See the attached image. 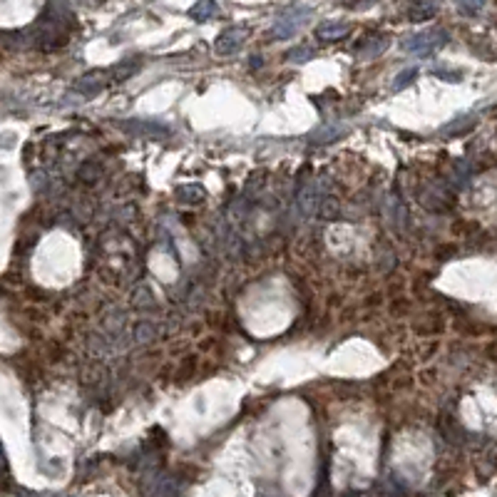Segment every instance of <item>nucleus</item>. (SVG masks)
Wrapping results in <instances>:
<instances>
[{
	"instance_id": "obj_17",
	"label": "nucleus",
	"mask_w": 497,
	"mask_h": 497,
	"mask_svg": "<svg viewBox=\"0 0 497 497\" xmlns=\"http://www.w3.org/2000/svg\"><path fill=\"white\" fill-rule=\"evenodd\" d=\"M339 135H343V130H339V127H323L313 137H318L316 142H334V139H339Z\"/></svg>"
},
{
	"instance_id": "obj_3",
	"label": "nucleus",
	"mask_w": 497,
	"mask_h": 497,
	"mask_svg": "<svg viewBox=\"0 0 497 497\" xmlns=\"http://www.w3.org/2000/svg\"><path fill=\"white\" fill-rule=\"evenodd\" d=\"M244 40H246V27H226L224 33H219L214 50H217V55H231L244 45Z\"/></svg>"
},
{
	"instance_id": "obj_11",
	"label": "nucleus",
	"mask_w": 497,
	"mask_h": 497,
	"mask_svg": "<svg viewBox=\"0 0 497 497\" xmlns=\"http://www.w3.org/2000/svg\"><path fill=\"white\" fill-rule=\"evenodd\" d=\"M102 77H104V72H93V75H85L80 82H77V90H82V93H85V95L97 93V90L104 85Z\"/></svg>"
},
{
	"instance_id": "obj_8",
	"label": "nucleus",
	"mask_w": 497,
	"mask_h": 497,
	"mask_svg": "<svg viewBox=\"0 0 497 497\" xmlns=\"http://www.w3.org/2000/svg\"><path fill=\"white\" fill-rule=\"evenodd\" d=\"M177 197H179L182 202H186V204H199V202H204L207 191H204L199 184H184V186L177 189Z\"/></svg>"
},
{
	"instance_id": "obj_18",
	"label": "nucleus",
	"mask_w": 497,
	"mask_h": 497,
	"mask_svg": "<svg viewBox=\"0 0 497 497\" xmlns=\"http://www.w3.org/2000/svg\"><path fill=\"white\" fill-rule=\"evenodd\" d=\"M458 8H460V11H463V13H477L482 6H465V3H463V6H458Z\"/></svg>"
},
{
	"instance_id": "obj_12",
	"label": "nucleus",
	"mask_w": 497,
	"mask_h": 497,
	"mask_svg": "<svg viewBox=\"0 0 497 497\" xmlns=\"http://www.w3.org/2000/svg\"><path fill=\"white\" fill-rule=\"evenodd\" d=\"M139 70V62L137 60H125V62H120V65L112 70V80H117V82H125V80H130L135 72Z\"/></svg>"
},
{
	"instance_id": "obj_9",
	"label": "nucleus",
	"mask_w": 497,
	"mask_h": 497,
	"mask_svg": "<svg viewBox=\"0 0 497 497\" xmlns=\"http://www.w3.org/2000/svg\"><path fill=\"white\" fill-rule=\"evenodd\" d=\"M437 13V6H430V3H418L408 11V20L410 22H423V20H430L433 15Z\"/></svg>"
},
{
	"instance_id": "obj_1",
	"label": "nucleus",
	"mask_w": 497,
	"mask_h": 497,
	"mask_svg": "<svg viewBox=\"0 0 497 497\" xmlns=\"http://www.w3.org/2000/svg\"><path fill=\"white\" fill-rule=\"evenodd\" d=\"M443 38H448L443 30H425V33H418V35L405 38L403 50L405 53H410V55H418V57H428L433 50L440 48V45L445 43Z\"/></svg>"
},
{
	"instance_id": "obj_4",
	"label": "nucleus",
	"mask_w": 497,
	"mask_h": 497,
	"mask_svg": "<svg viewBox=\"0 0 497 497\" xmlns=\"http://www.w3.org/2000/svg\"><path fill=\"white\" fill-rule=\"evenodd\" d=\"M127 132L139 137H149V139H159V137H170L172 130L162 122H152V120H132L127 125H122Z\"/></svg>"
},
{
	"instance_id": "obj_14",
	"label": "nucleus",
	"mask_w": 497,
	"mask_h": 497,
	"mask_svg": "<svg viewBox=\"0 0 497 497\" xmlns=\"http://www.w3.org/2000/svg\"><path fill=\"white\" fill-rule=\"evenodd\" d=\"M313 57H316V50L308 48V45H299V48L286 53V60L289 62H308V60H313Z\"/></svg>"
},
{
	"instance_id": "obj_6",
	"label": "nucleus",
	"mask_w": 497,
	"mask_h": 497,
	"mask_svg": "<svg viewBox=\"0 0 497 497\" xmlns=\"http://www.w3.org/2000/svg\"><path fill=\"white\" fill-rule=\"evenodd\" d=\"M182 490V482L175 475H157L149 487V497H177Z\"/></svg>"
},
{
	"instance_id": "obj_13",
	"label": "nucleus",
	"mask_w": 497,
	"mask_h": 497,
	"mask_svg": "<svg viewBox=\"0 0 497 497\" xmlns=\"http://www.w3.org/2000/svg\"><path fill=\"white\" fill-rule=\"evenodd\" d=\"M386 48H388V40H386V38H373L371 43L366 45V48L358 50V55H361L363 60H371V57H376V55H381Z\"/></svg>"
},
{
	"instance_id": "obj_5",
	"label": "nucleus",
	"mask_w": 497,
	"mask_h": 497,
	"mask_svg": "<svg viewBox=\"0 0 497 497\" xmlns=\"http://www.w3.org/2000/svg\"><path fill=\"white\" fill-rule=\"evenodd\" d=\"M350 33V25L343 20H326L316 27V38L323 40V43H336V40H343L346 35Z\"/></svg>"
},
{
	"instance_id": "obj_7",
	"label": "nucleus",
	"mask_w": 497,
	"mask_h": 497,
	"mask_svg": "<svg viewBox=\"0 0 497 497\" xmlns=\"http://www.w3.org/2000/svg\"><path fill=\"white\" fill-rule=\"evenodd\" d=\"M217 13H219V8H217V3H212V0H199L197 6L189 8V15L199 22L209 20V18H214Z\"/></svg>"
},
{
	"instance_id": "obj_15",
	"label": "nucleus",
	"mask_w": 497,
	"mask_h": 497,
	"mask_svg": "<svg viewBox=\"0 0 497 497\" xmlns=\"http://www.w3.org/2000/svg\"><path fill=\"white\" fill-rule=\"evenodd\" d=\"M135 299H132V304H135V306H139V308H149V306H154V296H152V291L147 289V286H139V289L135 291Z\"/></svg>"
},
{
	"instance_id": "obj_16",
	"label": "nucleus",
	"mask_w": 497,
	"mask_h": 497,
	"mask_svg": "<svg viewBox=\"0 0 497 497\" xmlns=\"http://www.w3.org/2000/svg\"><path fill=\"white\" fill-rule=\"evenodd\" d=\"M416 77H418V70H416V67H408V70L400 72V75L395 77L393 90H405V88H408V85H410V82L416 80Z\"/></svg>"
},
{
	"instance_id": "obj_10",
	"label": "nucleus",
	"mask_w": 497,
	"mask_h": 497,
	"mask_svg": "<svg viewBox=\"0 0 497 497\" xmlns=\"http://www.w3.org/2000/svg\"><path fill=\"white\" fill-rule=\"evenodd\" d=\"M157 336H159V328L154 326V323H147V321L137 323V328H135V341L137 343H152Z\"/></svg>"
},
{
	"instance_id": "obj_2",
	"label": "nucleus",
	"mask_w": 497,
	"mask_h": 497,
	"mask_svg": "<svg viewBox=\"0 0 497 497\" xmlns=\"http://www.w3.org/2000/svg\"><path fill=\"white\" fill-rule=\"evenodd\" d=\"M311 15V8L301 6V8H294L291 13H286V15H281L279 20L273 22L271 27V38H279V40H286L291 38V35L299 30L301 25H304V18Z\"/></svg>"
}]
</instances>
